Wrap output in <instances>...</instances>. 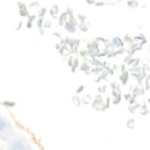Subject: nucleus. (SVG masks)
I'll return each instance as SVG.
<instances>
[{
	"instance_id": "1",
	"label": "nucleus",
	"mask_w": 150,
	"mask_h": 150,
	"mask_svg": "<svg viewBox=\"0 0 150 150\" xmlns=\"http://www.w3.org/2000/svg\"><path fill=\"white\" fill-rule=\"evenodd\" d=\"M2 127H3V123H2V122L0 121V130L2 129Z\"/></svg>"
}]
</instances>
